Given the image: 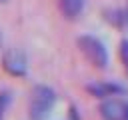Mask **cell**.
I'll use <instances>...</instances> for the list:
<instances>
[{
  "label": "cell",
  "instance_id": "6da1fadb",
  "mask_svg": "<svg viewBox=\"0 0 128 120\" xmlns=\"http://www.w3.org/2000/svg\"><path fill=\"white\" fill-rule=\"evenodd\" d=\"M56 104V92L46 84H36L28 98V116L30 120H46Z\"/></svg>",
  "mask_w": 128,
  "mask_h": 120
},
{
  "label": "cell",
  "instance_id": "7a4b0ae2",
  "mask_svg": "<svg viewBox=\"0 0 128 120\" xmlns=\"http://www.w3.org/2000/svg\"><path fill=\"white\" fill-rule=\"evenodd\" d=\"M76 46L80 48V52L84 54V58L98 70L108 68V50L104 46V42L92 34H82L76 38Z\"/></svg>",
  "mask_w": 128,
  "mask_h": 120
},
{
  "label": "cell",
  "instance_id": "3957f363",
  "mask_svg": "<svg viewBox=\"0 0 128 120\" xmlns=\"http://www.w3.org/2000/svg\"><path fill=\"white\" fill-rule=\"evenodd\" d=\"M102 120H128V100L120 96H112L100 102L98 106Z\"/></svg>",
  "mask_w": 128,
  "mask_h": 120
},
{
  "label": "cell",
  "instance_id": "277c9868",
  "mask_svg": "<svg viewBox=\"0 0 128 120\" xmlns=\"http://www.w3.org/2000/svg\"><path fill=\"white\" fill-rule=\"evenodd\" d=\"M2 66L10 76H24L28 70L26 54L20 48H8L2 56Z\"/></svg>",
  "mask_w": 128,
  "mask_h": 120
},
{
  "label": "cell",
  "instance_id": "5b68a950",
  "mask_svg": "<svg viewBox=\"0 0 128 120\" xmlns=\"http://www.w3.org/2000/svg\"><path fill=\"white\" fill-rule=\"evenodd\" d=\"M88 94L94 96V98H100V100H106V98H112V96H120L126 92L124 86L120 84H114V82H92L86 86Z\"/></svg>",
  "mask_w": 128,
  "mask_h": 120
},
{
  "label": "cell",
  "instance_id": "8992f818",
  "mask_svg": "<svg viewBox=\"0 0 128 120\" xmlns=\"http://www.w3.org/2000/svg\"><path fill=\"white\" fill-rule=\"evenodd\" d=\"M86 0H58V8L66 20H76L84 12Z\"/></svg>",
  "mask_w": 128,
  "mask_h": 120
},
{
  "label": "cell",
  "instance_id": "52a82bcc",
  "mask_svg": "<svg viewBox=\"0 0 128 120\" xmlns=\"http://www.w3.org/2000/svg\"><path fill=\"white\" fill-rule=\"evenodd\" d=\"M10 100H12L10 90H2V92H0V120L6 118V110H8V106H10Z\"/></svg>",
  "mask_w": 128,
  "mask_h": 120
},
{
  "label": "cell",
  "instance_id": "ba28073f",
  "mask_svg": "<svg viewBox=\"0 0 128 120\" xmlns=\"http://www.w3.org/2000/svg\"><path fill=\"white\" fill-rule=\"evenodd\" d=\"M120 60L124 64V70L128 72V40H122L120 42Z\"/></svg>",
  "mask_w": 128,
  "mask_h": 120
}]
</instances>
